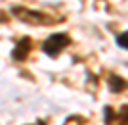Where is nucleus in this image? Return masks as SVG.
I'll return each instance as SVG.
<instances>
[{"mask_svg": "<svg viewBox=\"0 0 128 125\" xmlns=\"http://www.w3.org/2000/svg\"><path fill=\"white\" fill-rule=\"evenodd\" d=\"M12 14L17 16L21 21L31 23V25H52V23H59L61 19H54L48 14H42V12H34V10H27V8H12Z\"/></svg>", "mask_w": 128, "mask_h": 125, "instance_id": "1", "label": "nucleus"}, {"mask_svg": "<svg viewBox=\"0 0 128 125\" xmlns=\"http://www.w3.org/2000/svg\"><path fill=\"white\" fill-rule=\"evenodd\" d=\"M69 43H71L69 35H65V33H54V35H50L42 43V50H44V54H48L50 58H58Z\"/></svg>", "mask_w": 128, "mask_h": 125, "instance_id": "2", "label": "nucleus"}, {"mask_svg": "<svg viewBox=\"0 0 128 125\" xmlns=\"http://www.w3.org/2000/svg\"><path fill=\"white\" fill-rule=\"evenodd\" d=\"M103 123L105 125H128V106H122L120 110H115L105 106L103 110Z\"/></svg>", "mask_w": 128, "mask_h": 125, "instance_id": "3", "label": "nucleus"}, {"mask_svg": "<svg viewBox=\"0 0 128 125\" xmlns=\"http://www.w3.org/2000/svg\"><path fill=\"white\" fill-rule=\"evenodd\" d=\"M31 48H32L31 38H29V37H23L21 40L16 44V48H14V52H12V58H14V60H17V62H23L27 56H29Z\"/></svg>", "mask_w": 128, "mask_h": 125, "instance_id": "4", "label": "nucleus"}, {"mask_svg": "<svg viewBox=\"0 0 128 125\" xmlns=\"http://www.w3.org/2000/svg\"><path fill=\"white\" fill-rule=\"evenodd\" d=\"M107 83H109V89H111L113 93H122V91L128 89V83L124 81L122 77H118V75H109Z\"/></svg>", "mask_w": 128, "mask_h": 125, "instance_id": "5", "label": "nucleus"}, {"mask_svg": "<svg viewBox=\"0 0 128 125\" xmlns=\"http://www.w3.org/2000/svg\"><path fill=\"white\" fill-rule=\"evenodd\" d=\"M117 44L120 46V48H128V31L120 33V35L117 37Z\"/></svg>", "mask_w": 128, "mask_h": 125, "instance_id": "6", "label": "nucleus"}, {"mask_svg": "<svg viewBox=\"0 0 128 125\" xmlns=\"http://www.w3.org/2000/svg\"><path fill=\"white\" fill-rule=\"evenodd\" d=\"M34 125H46V121H44V119H40V121H36Z\"/></svg>", "mask_w": 128, "mask_h": 125, "instance_id": "7", "label": "nucleus"}, {"mask_svg": "<svg viewBox=\"0 0 128 125\" xmlns=\"http://www.w3.org/2000/svg\"><path fill=\"white\" fill-rule=\"evenodd\" d=\"M0 21H6V16H4V14H0Z\"/></svg>", "mask_w": 128, "mask_h": 125, "instance_id": "8", "label": "nucleus"}]
</instances>
